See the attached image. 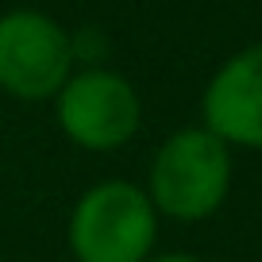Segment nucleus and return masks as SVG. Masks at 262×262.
<instances>
[{"instance_id": "obj_1", "label": "nucleus", "mask_w": 262, "mask_h": 262, "mask_svg": "<svg viewBox=\"0 0 262 262\" xmlns=\"http://www.w3.org/2000/svg\"><path fill=\"white\" fill-rule=\"evenodd\" d=\"M231 193V147L208 127H178L158 143L147 173V196L158 216L201 224Z\"/></svg>"}, {"instance_id": "obj_2", "label": "nucleus", "mask_w": 262, "mask_h": 262, "mask_svg": "<svg viewBox=\"0 0 262 262\" xmlns=\"http://www.w3.org/2000/svg\"><path fill=\"white\" fill-rule=\"evenodd\" d=\"M158 212L143 185L127 178H104L77 196L66 247L74 262H143L155 254Z\"/></svg>"}, {"instance_id": "obj_3", "label": "nucleus", "mask_w": 262, "mask_h": 262, "mask_svg": "<svg viewBox=\"0 0 262 262\" xmlns=\"http://www.w3.org/2000/svg\"><path fill=\"white\" fill-rule=\"evenodd\" d=\"M54 116L74 147L108 155L139 135L143 100L123 74L108 66H81L54 93Z\"/></svg>"}, {"instance_id": "obj_4", "label": "nucleus", "mask_w": 262, "mask_h": 262, "mask_svg": "<svg viewBox=\"0 0 262 262\" xmlns=\"http://www.w3.org/2000/svg\"><path fill=\"white\" fill-rule=\"evenodd\" d=\"M74 70V39L58 19L39 8L0 16V93L24 104H42L54 100Z\"/></svg>"}, {"instance_id": "obj_5", "label": "nucleus", "mask_w": 262, "mask_h": 262, "mask_svg": "<svg viewBox=\"0 0 262 262\" xmlns=\"http://www.w3.org/2000/svg\"><path fill=\"white\" fill-rule=\"evenodd\" d=\"M201 127L228 147L262 150V42L235 50L201 93Z\"/></svg>"}, {"instance_id": "obj_6", "label": "nucleus", "mask_w": 262, "mask_h": 262, "mask_svg": "<svg viewBox=\"0 0 262 262\" xmlns=\"http://www.w3.org/2000/svg\"><path fill=\"white\" fill-rule=\"evenodd\" d=\"M143 262H201V258L189 251H158V254H147Z\"/></svg>"}]
</instances>
